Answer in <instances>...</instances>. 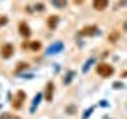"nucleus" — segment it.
I'll return each instance as SVG.
<instances>
[{
    "label": "nucleus",
    "instance_id": "obj_1",
    "mask_svg": "<svg viewBox=\"0 0 127 119\" xmlns=\"http://www.w3.org/2000/svg\"><path fill=\"white\" fill-rule=\"evenodd\" d=\"M113 73H114V68L110 65V63L102 62V63L97 65V75H100L102 78H110Z\"/></svg>",
    "mask_w": 127,
    "mask_h": 119
},
{
    "label": "nucleus",
    "instance_id": "obj_2",
    "mask_svg": "<svg viewBox=\"0 0 127 119\" xmlns=\"http://www.w3.org/2000/svg\"><path fill=\"white\" fill-rule=\"evenodd\" d=\"M13 54H14V46L11 45V43H5V45L0 48V56H2L3 59L13 57Z\"/></svg>",
    "mask_w": 127,
    "mask_h": 119
},
{
    "label": "nucleus",
    "instance_id": "obj_3",
    "mask_svg": "<svg viewBox=\"0 0 127 119\" xmlns=\"http://www.w3.org/2000/svg\"><path fill=\"white\" fill-rule=\"evenodd\" d=\"M22 102H26V92H22V90H18L13 98V108L14 110H19L22 108Z\"/></svg>",
    "mask_w": 127,
    "mask_h": 119
},
{
    "label": "nucleus",
    "instance_id": "obj_4",
    "mask_svg": "<svg viewBox=\"0 0 127 119\" xmlns=\"http://www.w3.org/2000/svg\"><path fill=\"white\" fill-rule=\"evenodd\" d=\"M19 33H21L24 38H29L30 33H32V32H30V27L27 26L26 22H19Z\"/></svg>",
    "mask_w": 127,
    "mask_h": 119
},
{
    "label": "nucleus",
    "instance_id": "obj_5",
    "mask_svg": "<svg viewBox=\"0 0 127 119\" xmlns=\"http://www.w3.org/2000/svg\"><path fill=\"white\" fill-rule=\"evenodd\" d=\"M108 2H110V0H92V5H94L95 10L103 11L106 6H108Z\"/></svg>",
    "mask_w": 127,
    "mask_h": 119
},
{
    "label": "nucleus",
    "instance_id": "obj_6",
    "mask_svg": "<svg viewBox=\"0 0 127 119\" xmlns=\"http://www.w3.org/2000/svg\"><path fill=\"white\" fill-rule=\"evenodd\" d=\"M53 92H54V83L49 81V83L46 84V100H48V102L53 100Z\"/></svg>",
    "mask_w": 127,
    "mask_h": 119
},
{
    "label": "nucleus",
    "instance_id": "obj_7",
    "mask_svg": "<svg viewBox=\"0 0 127 119\" xmlns=\"http://www.w3.org/2000/svg\"><path fill=\"white\" fill-rule=\"evenodd\" d=\"M46 22H48V27H49V29H56L57 24H59V18L57 16H49Z\"/></svg>",
    "mask_w": 127,
    "mask_h": 119
},
{
    "label": "nucleus",
    "instance_id": "obj_8",
    "mask_svg": "<svg viewBox=\"0 0 127 119\" xmlns=\"http://www.w3.org/2000/svg\"><path fill=\"white\" fill-rule=\"evenodd\" d=\"M81 33H83V35H94V33H97V27H95V26L84 27V29L81 30Z\"/></svg>",
    "mask_w": 127,
    "mask_h": 119
},
{
    "label": "nucleus",
    "instance_id": "obj_9",
    "mask_svg": "<svg viewBox=\"0 0 127 119\" xmlns=\"http://www.w3.org/2000/svg\"><path fill=\"white\" fill-rule=\"evenodd\" d=\"M118 40H119V32L114 30V32H111V33L108 35V41L110 43H114V41H118Z\"/></svg>",
    "mask_w": 127,
    "mask_h": 119
},
{
    "label": "nucleus",
    "instance_id": "obj_10",
    "mask_svg": "<svg viewBox=\"0 0 127 119\" xmlns=\"http://www.w3.org/2000/svg\"><path fill=\"white\" fill-rule=\"evenodd\" d=\"M53 5L57 8H64L67 5V0H53Z\"/></svg>",
    "mask_w": 127,
    "mask_h": 119
},
{
    "label": "nucleus",
    "instance_id": "obj_11",
    "mask_svg": "<svg viewBox=\"0 0 127 119\" xmlns=\"http://www.w3.org/2000/svg\"><path fill=\"white\" fill-rule=\"evenodd\" d=\"M40 48H41V43H40V41H32L30 43V49L32 51H38Z\"/></svg>",
    "mask_w": 127,
    "mask_h": 119
},
{
    "label": "nucleus",
    "instance_id": "obj_12",
    "mask_svg": "<svg viewBox=\"0 0 127 119\" xmlns=\"http://www.w3.org/2000/svg\"><path fill=\"white\" fill-rule=\"evenodd\" d=\"M0 119H11V116H10L8 113H3L2 116H0Z\"/></svg>",
    "mask_w": 127,
    "mask_h": 119
},
{
    "label": "nucleus",
    "instance_id": "obj_13",
    "mask_svg": "<svg viewBox=\"0 0 127 119\" xmlns=\"http://www.w3.org/2000/svg\"><path fill=\"white\" fill-rule=\"evenodd\" d=\"M6 21H8V19L5 18V16H3V18H0V27H2L3 24H6Z\"/></svg>",
    "mask_w": 127,
    "mask_h": 119
},
{
    "label": "nucleus",
    "instance_id": "obj_14",
    "mask_svg": "<svg viewBox=\"0 0 127 119\" xmlns=\"http://www.w3.org/2000/svg\"><path fill=\"white\" fill-rule=\"evenodd\" d=\"M124 29H126V30H127V21H126V22H124Z\"/></svg>",
    "mask_w": 127,
    "mask_h": 119
}]
</instances>
